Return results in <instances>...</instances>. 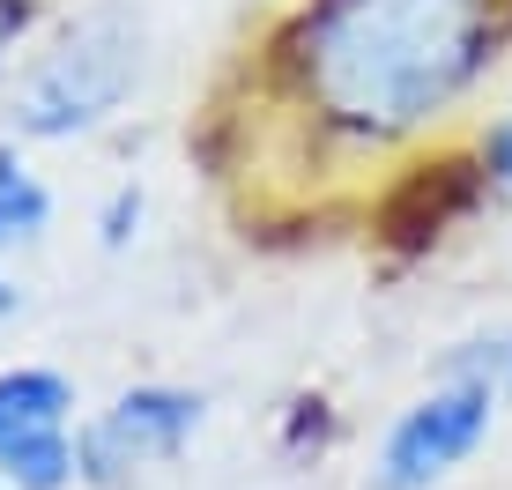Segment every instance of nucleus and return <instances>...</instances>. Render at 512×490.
<instances>
[{
    "mask_svg": "<svg viewBox=\"0 0 512 490\" xmlns=\"http://www.w3.org/2000/svg\"><path fill=\"white\" fill-rule=\"evenodd\" d=\"M490 30V0H320L305 75L342 127L401 134L475 82Z\"/></svg>",
    "mask_w": 512,
    "mask_h": 490,
    "instance_id": "f257e3e1",
    "label": "nucleus"
},
{
    "mask_svg": "<svg viewBox=\"0 0 512 490\" xmlns=\"http://www.w3.org/2000/svg\"><path fill=\"white\" fill-rule=\"evenodd\" d=\"M134 75H141V30L127 15H112V8L82 15V23L38 60V75L23 82V127L30 134L90 127V119H104L134 90Z\"/></svg>",
    "mask_w": 512,
    "mask_h": 490,
    "instance_id": "f03ea898",
    "label": "nucleus"
},
{
    "mask_svg": "<svg viewBox=\"0 0 512 490\" xmlns=\"http://www.w3.org/2000/svg\"><path fill=\"white\" fill-rule=\"evenodd\" d=\"M483 431H490V387H483V379H461V387L416 401V409L394 424V439H386L379 483H386V490H423V483H438L461 453H475Z\"/></svg>",
    "mask_w": 512,
    "mask_h": 490,
    "instance_id": "7ed1b4c3",
    "label": "nucleus"
},
{
    "mask_svg": "<svg viewBox=\"0 0 512 490\" xmlns=\"http://www.w3.org/2000/svg\"><path fill=\"white\" fill-rule=\"evenodd\" d=\"M0 468L23 490H60L75 468L67 446V387L52 372H8L0 379Z\"/></svg>",
    "mask_w": 512,
    "mask_h": 490,
    "instance_id": "20e7f679",
    "label": "nucleus"
},
{
    "mask_svg": "<svg viewBox=\"0 0 512 490\" xmlns=\"http://www.w3.org/2000/svg\"><path fill=\"white\" fill-rule=\"evenodd\" d=\"M193 424H201V401H193V394H179V387H141L127 401H112V416L82 439V468H90L97 483H119L127 468L179 453V439H186Z\"/></svg>",
    "mask_w": 512,
    "mask_h": 490,
    "instance_id": "39448f33",
    "label": "nucleus"
},
{
    "mask_svg": "<svg viewBox=\"0 0 512 490\" xmlns=\"http://www.w3.org/2000/svg\"><path fill=\"white\" fill-rule=\"evenodd\" d=\"M468 194H475L468 171H461V164H438L431 179H416L409 194L386 208V238H394V245H431V238H438V223L468 208Z\"/></svg>",
    "mask_w": 512,
    "mask_h": 490,
    "instance_id": "423d86ee",
    "label": "nucleus"
},
{
    "mask_svg": "<svg viewBox=\"0 0 512 490\" xmlns=\"http://www.w3.org/2000/svg\"><path fill=\"white\" fill-rule=\"evenodd\" d=\"M45 223V186L30 179L15 156H0V245L8 238H30Z\"/></svg>",
    "mask_w": 512,
    "mask_h": 490,
    "instance_id": "0eeeda50",
    "label": "nucleus"
},
{
    "mask_svg": "<svg viewBox=\"0 0 512 490\" xmlns=\"http://www.w3.org/2000/svg\"><path fill=\"white\" fill-rule=\"evenodd\" d=\"M490 171H498V179L512 186V119H505L498 134H490Z\"/></svg>",
    "mask_w": 512,
    "mask_h": 490,
    "instance_id": "6e6552de",
    "label": "nucleus"
},
{
    "mask_svg": "<svg viewBox=\"0 0 512 490\" xmlns=\"http://www.w3.org/2000/svg\"><path fill=\"white\" fill-rule=\"evenodd\" d=\"M15 30H23V0H0V45H8Z\"/></svg>",
    "mask_w": 512,
    "mask_h": 490,
    "instance_id": "1a4fd4ad",
    "label": "nucleus"
},
{
    "mask_svg": "<svg viewBox=\"0 0 512 490\" xmlns=\"http://www.w3.org/2000/svg\"><path fill=\"white\" fill-rule=\"evenodd\" d=\"M0 305H8V290H0Z\"/></svg>",
    "mask_w": 512,
    "mask_h": 490,
    "instance_id": "9d476101",
    "label": "nucleus"
}]
</instances>
